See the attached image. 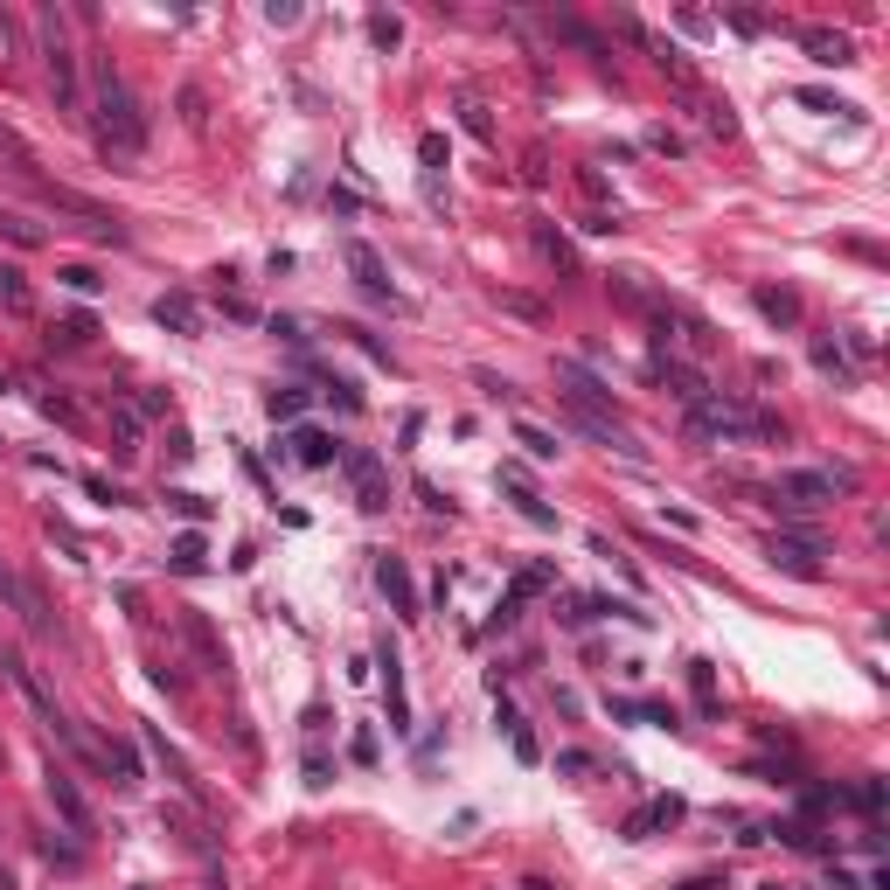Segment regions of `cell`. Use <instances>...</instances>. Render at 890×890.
I'll return each mask as SVG.
<instances>
[{"label":"cell","mask_w":890,"mask_h":890,"mask_svg":"<svg viewBox=\"0 0 890 890\" xmlns=\"http://www.w3.org/2000/svg\"><path fill=\"white\" fill-rule=\"evenodd\" d=\"M91 140H98L105 160H119V167H140L147 160V112H140V98L126 91V77L112 63L91 70Z\"/></svg>","instance_id":"cell-1"},{"label":"cell","mask_w":890,"mask_h":890,"mask_svg":"<svg viewBox=\"0 0 890 890\" xmlns=\"http://www.w3.org/2000/svg\"><path fill=\"white\" fill-rule=\"evenodd\" d=\"M689 432L696 439H717V445H738V439H786V425L772 418V411H758V404H744V397H703L696 411H689Z\"/></svg>","instance_id":"cell-2"},{"label":"cell","mask_w":890,"mask_h":890,"mask_svg":"<svg viewBox=\"0 0 890 890\" xmlns=\"http://www.w3.org/2000/svg\"><path fill=\"white\" fill-rule=\"evenodd\" d=\"M835 494H856V473H849V466H793V473L772 480V508L793 515V522H807V515H814L821 501H835Z\"/></svg>","instance_id":"cell-3"},{"label":"cell","mask_w":890,"mask_h":890,"mask_svg":"<svg viewBox=\"0 0 890 890\" xmlns=\"http://www.w3.org/2000/svg\"><path fill=\"white\" fill-rule=\"evenodd\" d=\"M42 70H49V91H56V112H84V77H77V49H70V28L56 7H42Z\"/></svg>","instance_id":"cell-4"},{"label":"cell","mask_w":890,"mask_h":890,"mask_svg":"<svg viewBox=\"0 0 890 890\" xmlns=\"http://www.w3.org/2000/svg\"><path fill=\"white\" fill-rule=\"evenodd\" d=\"M42 202L56 209V216H77L91 237H105V244H126V223L105 209V202H91V195H77V188H63V181H42Z\"/></svg>","instance_id":"cell-5"},{"label":"cell","mask_w":890,"mask_h":890,"mask_svg":"<svg viewBox=\"0 0 890 890\" xmlns=\"http://www.w3.org/2000/svg\"><path fill=\"white\" fill-rule=\"evenodd\" d=\"M341 473H348V487H355V508H390V466L369 452V445H341Z\"/></svg>","instance_id":"cell-6"},{"label":"cell","mask_w":890,"mask_h":890,"mask_svg":"<svg viewBox=\"0 0 890 890\" xmlns=\"http://www.w3.org/2000/svg\"><path fill=\"white\" fill-rule=\"evenodd\" d=\"M765 557H772V571H786V578H800V585H821V578H828L821 543H814L807 529H779V536L765 543Z\"/></svg>","instance_id":"cell-7"},{"label":"cell","mask_w":890,"mask_h":890,"mask_svg":"<svg viewBox=\"0 0 890 890\" xmlns=\"http://www.w3.org/2000/svg\"><path fill=\"white\" fill-rule=\"evenodd\" d=\"M0 668H7V682H14V689H21V703H28V710H35V717H42V724H49V731H56V738H63V744L77 738V724H70V717H63V710H56V696H49V682H42V675H35V668H28V661H21V654H7V661H0Z\"/></svg>","instance_id":"cell-8"},{"label":"cell","mask_w":890,"mask_h":890,"mask_svg":"<svg viewBox=\"0 0 890 890\" xmlns=\"http://www.w3.org/2000/svg\"><path fill=\"white\" fill-rule=\"evenodd\" d=\"M376 675H383L390 731H397V738H411V689H404V654H397V640H376Z\"/></svg>","instance_id":"cell-9"},{"label":"cell","mask_w":890,"mask_h":890,"mask_svg":"<svg viewBox=\"0 0 890 890\" xmlns=\"http://www.w3.org/2000/svg\"><path fill=\"white\" fill-rule=\"evenodd\" d=\"M42 793H49V807L63 814V828H70V835H91V828H98V814H91L84 786H77L63 765H49V772H42Z\"/></svg>","instance_id":"cell-10"},{"label":"cell","mask_w":890,"mask_h":890,"mask_svg":"<svg viewBox=\"0 0 890 890\" xmlns=\"http://www.w3.org/2000/svg\"><path fill=\"white\" fill-rule=\"evenodd\" d=\"M654 376H661V383L675 390V404H682V411H696V404L710 397V376H703L696 362H682L675 348H654Z\"/></svg>","instance_id":"cell-11"},{"label":"cell","mask_w":890,"mask_h":890,"mask_svg":"<svg viewBox=\"0 0 890 890\" xmlns=\"http://www.w3.org/2000/svg\"><path fill=\"white\" fill-rule=\"evenodd\" d=\"M682 814H689V807H682L675 793H654L647 807H633V814L619 821V835H626V842H647V835H661V828H675Z\"/></svg>","instance_id":"cell-12"},{"label":"cell","mask_w":890,"mask_h":890,"mask_svg":"<svg viewBox=\"0 0 890 890\" xmlns=\"http://www.w3.org/2000/svg\"><path fill=\"white\" fill-rule=\"evenodd\" d=\"M341 258H348V272H355V286H362V293H369V299H390V306H397V286H390L383 258H376L362 237H348V244H341Z\"/></svg>","instance_id":"cell-13"},{"label":"cell","mask_w":890,"mask_h":890,"mask_svg":"<svg viewBox=\"0 0 890 890\" xmlns=\"http://www.w3.org/2000/svg\"><path fill=\"white\" fill-rule=\"evenodd\" d=\"M181 640H188V654L202 661V675H223V668H230V654H223V640H216V626H209L202 612H181Z\"/></svg>","instance_id":"cell-14"},{"label":"cell","mask_w":890,"mask_h":890,"mask_svg":"<svg viewBox=\"0 0 890 890\" xmlns=\"http://www.w3.org/2000/svg\"><path fill=\"white\" fill-rule=\"evenodd\" d=\"M376 592L390 598V612H404V619H418V585H411V571H404V557H376Z\"/></svg>","instance_id":"cell-15"},{"label":"cell","mask_w":890,"mask_h":890,"mask_svg":"<svg viewBox=\"0 0 890 890\" xmlns=\"http://www.w3.org/2000/svg\"><path fill=\"white\" fill-rule=\"evenodd\" d=\"M800 49H807L814 63H828V70H842V63H856V42H849L842 28H821V21H814V28H800Z\"/></svg>","instance_id":"cell-16"},{"label":"cell","mask_w":890,"mask_h":890,"mask_svg":"<svg viewBox=\"0 0 890 890\" xmlns=\"http://www.w3.org/2000/svg\"><path fill=\"white\" fill-rule=\"evenodd\" d=\"M689 112L703 119L710 140H738V105H731V98H717V91H689Z\"/></svg>","instance_id":"cell-17"},{"label":"cell","mask_w":890,"mask_h":890,"mask_svg":"<svg viewBox=\"0 0 890 890\" xmlns=\"http://www.w3.org/2000/svg\"><path fill=\"white\" fill-rule=\"evenodd\" d=\"M807 355H814V369H821V376H835L842 390H856V383H863V369L849 362V348H842V341H828V334H814V341H807Z\"/></svg>","instance_id":"cell-18"},{"label":"cell","mask_w":890,"mask_h":890,"mask_svg":"<svg viewBox=\"0 0 890 890\" xmlns=\"http://www.w3.org/2000/svg\"><path fill=\"white\" fill-rule=\"evenodd\" d=\"M286 452H293L299 466H341V445L327 439L320 425H293V439H286Z\"/></svg>","instance_id":"cell-19"},{"label":"cell","mask_w":890,"mask_h":890,"mask_svg":"<svg viewBox=\"0 0 890 890\" xmlns=\"http://www.w3.org/2000/svg\"><path fill=\"white\" fill-rule=\"evenodd\" d=\"M153 320H160L167 334H202V306L188 293H160L153 299Z\"/></svg>","instance_id":"cell-20"},{"label":"cell","mask_w":890,"mask_h":890,"mask_svg":"<svg viewBox=\"0 0 890 890\" xmlns=\"http://www.w3.org/2000/svg\"><path fill=\"white\" fill-rule=\"evenodd\" d=\"M160 828L167 835H181V849H195V856H216V842H209V828L188 814V807H160Z\"/></svg>","instance_id":"cell-21"},{"label":"cell","mask_w":890,"mask_h":890,"mask_svg":"<svg viewBox=\"0 0 890 890\" xmlns=\"http://www.w3.org/2000/svg\"><path fill=\"white\" fill-rule=\"evenodd\" d=\"M0 313H14V320H28V313H35V286H28V272H21V265H0Z\"/></svg>","instance_id":"cell-22"},{"label":"cell","mask_w":890,"mask_h":890,"mask_svg":"<svg viewBox=\"0 0 890 890\" xmlns=\"http://www.w3.org/2000/svg\"><path fill=\"white\" fill-rule=\"evenodd\" d=\"M751 306H758V320H772V327H800V299L779 293V286H758Z\"/></svg>","instance_id":"cell-23"},{"label":"cell","mask_w":890,"mask_h":890,"mask_svg":"<svg viewBox=\"0 0 890 890\" xmlns=\"http://www.w3.org/2000/svg\"><path fill=\"white\" fill-rule=\"evenodd\" d=\"M112 452H119V459H133V452H140V439H147V418H140V411H133V404H112Z\"/></svg>","instance_id":"cell-24"},{"label":"cell","mask_w":890,"mask_h":890,"mask_svg":"<svg viewBox=\"0 0 890 890\" xmlns=\"http://www.w3.org/2000/svg\"><path fill=\"white\" fill-rule=\"evenodd\" d=\"M0 237L14 244V251H42L49 237H42V223H28V216H14V209H0Z\"/></svg>","instance_id":"cell-25"},{"label":"cell","mask_w":890,"mask_h":890,"mask_svg":"<svg viewBox=\"0 0 890 890\" xmlns=\"http://www.w3.org/2000/svg\"><path fill=\"white\" fill-rule=\"evenodd\" d=\"M550 585H557V564H522V571H515V585H508V598L522 605V598L550 592Z\"/></svg>","instance_id":"cell-26"},{"label":"cell","mask_w":890,"mask_h":890,"mask_svg":"<svg viewBox=\"0 0 890 890\" xmlns=\"http://www.w3.org/2000/svg\"><path fill=\"white\" fill-rule=\"evenodd\" d=\"M265 411H272V425H293L299 411H306V390H293V383H279V390H265Z\"/></svg>","instance_id":"cell-27"},{"label":"cell","mask_w":890,"mask_h":890,"mask_svg":"<svg viewBox=\"0 0 890 890\" xmlns=\"http://www.w3.org/2000/svg\"><path fill=\"white\" fill-rule=\"evenodd\" d=\"M494 724H501V731H508V744H515V758H522V765H536V758H543V744L529 738V724H522V717H515V710H501V717H494Z\"/></svg>","instance_id":"cell-28"},{"label":"cell","mask_w":890,"mask_h":890,"mask_svg":"<svg viewBox=\"0 0 890 890\" xmlns=\"http://www.w3.org/2000/svg\"><path fill=\"white\" fill-rule=\"evenodd\" d=\"M91 334H98V327H91V313H70V320H56V327H49V348H84Z\"/></svg>","instance_id":"cell-29"},{"label":"cell","mask_w":890,"mask_h":890,"mask_svg":"<svg viewBox=\"0 0 890 890\" xmlns=\"http://www.w3.org/2000/svg\"><path fill=\"white\" fill-rule=\"evenodd\" d=\"M105 758L119 765V786H140V779H147V772H140V751H133L126 738H105Z\"/></svg>","instance_id":"cell-30"},{"label":"cell","mask_w":890,"mask_h":890,"mask_svg":"<svg viewBox=\"0 0 890 890\" xmlns=\"http://www.w3.org/2000/svg\"><path fill=\"white\" fill-rule=\"evenodd\" d=\"M515 445H529V459H557V452H564L557 432H543V425H529V418L515 425Z\"/></svg>","instance_id":"cell-31"},{"label":"cell","mask_w":890,"mask_h":890,"mask_svg":"<svg viewBox=\"0 0 890 890\" xmlns=\"http://www.w3.org/2000/svg\"><path fill=\"white\" fill-rule=\"evenodd\" d=\"M202 564H209V550H202V536H195V529H188V536H174V571H188V578H195Z\"/></svg>","instance_id":"cell-32"},{"label":"cell","mask_w":890,"mask_h":890,"mask_svg":"<svg viewBox=\"0 0 890 890\" xmlns=\"http://www.w3.org/2000/svg\"><path fill=\"white\" fill-rule=\"evenodd\" d=\"M369 42H376V49L390 56V49L404 42V21H397V14H369Z\"/></svg>","instance_id":"cell-33"},{"label":"cell","mask_w":890,"mask_h":890,"mask_svg":"<svg viewBox=\"0 0 890 890\" xmlns=\"http://www.w3.org/2000/svg\"><path fill=\"white\" fill-rule=\"evenodd\" d=\"M167 508H174L181 522H209V501H202V494H188V487H167Z\"/></svg>","instance_id":"cell-34"},{"label":"cell","mask_w":890,"mask_h":890,"mask_svg":"<svg viewBox=\"0 0 890 890\" xmlns=\"http://www.w3.org/2000/svg\"><path fill=\"white\" fill-rule=\"evenodd\" d=\"M689 689H696L703 710H717V668H710V661H689Z\"/></svg>","instance_id":"cell-35"},{"label":"cell","mask_w":890,"mask_h":890,"mask_svg":"<svg viewBox=\"0 0 890 890\" xmlns=\"http://www.w3.org/2000/svg\"><path fill=\"white\" fill-rule=\"evenodd\" d=\"M793 98H800L807 112H842V119H856V105H849V98H835V91H793Z\"/></svg>","instance_id":"cell-36"},{"label":"cell","mask_w":890,"mask_h":890,"mask_svg":"<svg viewBox=\"0 0 890 890\" xmlns=\"http://www.w3.org/2000/svg\"><path fill=\"white\" fill-rule=\"evenodd\" d=\"M63 286H70V293H98V286H105V279H98V272H91V265H63Z\"/></svg>","instance_id":"cell-37"},{"label":"cell","mask_w":890,"mask_h":890,"mask_svg":"<svg viewBox=\"0 0 890 890\" xmlns=\"http://www.w3.org/2000/svg\"><path fill=\"white\" fill-rule=\"evenodd\" d=\"M459 126H466V133H473V140H494V119H487V112H480V105H459Z\"/></svg>","instance_id":"cell-38"},{"label":"cell","mask_w":890,"mask_h":890,"mask_svg":"<svg viewBox=\"0 0 890 890\" xmlns=\"http://www.w3.org/2000/svg\"><path fill=\"white\" fill-rule=\"evenodd\" d=\"M515 508H522V515H529V522H536V529H557V515H550V508H543V501H536V494H515Z\"/></svg>","instance_id":"cell-39"},{"label":"cell","mask_w":890,"mask_h":890,"mask_svg":"<svg viewBox=\"0 0 890 890\" xmlns=\"http://www.w3.org/2000/svg\"><path fill=\"white\" fill-rule=\"evenodd\" d=\"M327 779H334V765H327V751L313 744V751H306V786H327Z\"/></svg>","instance_id":"cell-40"},{"label":"cell","mask_w":890,"mask_h":890,"mask_svg":"<svg viewBox=\"0 0 890 890\" xmlns=\"http://www.w3.org/2000/svg\"><path fill=\"white\" fill-rule=\"evenodd\" d=\"M619 223H626V216H619V209H592V216H585V230H592V237H612V230H619Z\"/></svg>","instance_id":"cell-41"},{"label":"cell","mask_w":890,"mask_h":890,"mask_svg":"<svg viewBox=\"0 0 890 890\" xmlns=\"http://www.w3.org/2000/svg\"><path fill=\"white\" fill-rule=\"evenodd\" d=\"M418 160H425V174H439V160H445V140H439V133H425V140H418Z\"/></svg>","instance_id":"cell-42"},{"label":"cell","mask_w":890,"mask_h":890,"mask_svg":"<svg viewBox=\"0 0 890 890\" xmlns=\"http://www.w3.org/2000/svg\"><path fill=\"white\" fill-rule=\"evenodd\" d=\"M515 619H522V605H515V598H501V605H494V619H487V633H508Z\"/></svg>","instance_id":"cell-43"},{"label":"cell","mask_w":890,"mask_h":890,"mask_svg":"<svg viewBox=\"0 0 890 890\" xmlns=\"http://www.w3.org/2000/svg\"><path fill=\"white\" fill-rule=\"evenodd\" d=\"M849 800H856V807H863V814H877V807H884V786H877V779H863V786H856V793H849Z\"/></svg>","instance_id":"cell-44"},{"label":"cell","mask_w":890,"mask_h":890,"mask_svg":"<svg viewBox=\"0 0 890 890\" xmlns=\"http://www.w3.org/2000/svg\"><path fill=\"white\" fill-rule=\"evenodd\" d=\"M0 598H7V605H14V612H21V598H28V585H21V578H14V571H7V564H0Z\"/></svg>","instance_id":"cell-45"},{"label":"cell","mask_w":890,"mask_h":890,"mask_svg":"<svg viewBox=\"0 0 890 890\" xmlns=\"http://www.w3.org/2000/svg\"><path fill=\"white\" fill-rule=\"evenodd\" d=\"M612 717H619V724H647V703H626V696H612Z\"/></svg>","instance_id":"cell-46"},{"label":"cell","mask_w":890,"mask_h":890,"mask_svg":"<svg viewBox=\"0 0 890 890\" xmlns=\"http://www.w3.org/2000/svg\"><path fill=\"white\" fill-rule=\"evenodd\" d=\"M265 21H272V28H293L299 7H293V0H272V7H265Z\"/></svg>","instance_id":"cell-47"},{"label":"cell","mask_w":890,"mask_h":890,"mask_svg":"<svg viewBox=\"0 0 890 890\" xmlns=\"http://www.w3.org/2000/svg\"><path fill=\"white\" fill-rule=\"evenodd\" d=\"M418 501H425L432 515H452V501H445V494H439V487H432V480H418Z\"/></svg>","instance_id":"cell-48"},{"label":"cell","mask_w":890,"mask_h":890,"mask_svg":"<svg viewBox=\"0 0 890 890\" xmlns=\"http://www.w3.org/2000/svg\"><path fill=\"white\" fill-rule=\"evenodd\" d=\"M181 119H188V126H202V91H195V84L181 91Z\"/></svg>","instance_id":"cell-49"},{"label":"cell","mask_w":890,"mask_h":890,"mask_svg":"<svg viewBox=\"0 0 890 890\" xmlns=\"http://www.w3.org/2000/svg\"><path fill=\"white\" fill-rule=\"evenodd\" d=\"M327 209H334V216H355V209H362V202H355V195H348V188H327Z\"/></svg>","instance_id":"cell-50"},{"label":"cell","mask_w":890,"mask_h":890,"mask_svg":"<svg viewBox=\"0 0 890 890\" xmlns=\"http://www.w3.org/2000/svg\"><path fill=\"white\" fill-rule=\"evenodd\" d=\"M42 411H49V418H63V425H77V404H70V397H42Z\"/></svg>","instance_id":"cell-51"},{"label":"cell","mask_w":890,"mask_h":890,"mask_svg":"<svg viewBox=\"0 0 890 890\" xmlns=\"http://www.w3.org/2000/svg\"><path fill=\"white\" fill-rule=\"evenodd\" d=\"M557 772H571V779H578V772H592V751H564V758H557Z\"/></svg>","instance_id":"cell-52"},{"label":"cell","mask_w":890,"mask_h":890,"mask_svg":"<svg viewBox=\"0 0 890 890\" xmlns=\"http://www.w3.org/2000/svg\"><path fill=\"white\" fill-rule=\"evenodd\" d=\"M355 765H376V731H355Z\"/></svg>","instance_id":"cell-53"},{"label":"cell","mask_w":890,"mask_h":890,"mask_svg":"<svg viewBox=\"0 0 890 890\" xmlns=\"http://www.w3.org/2000/svg\"><path fill=\"white\" fill-rule=\"evenodd\" d=\"M731 28H738V35H758V28H765V14H751V7H738V14H731Z\"/></svg>","instance_id":"cell-54"},{"label":"cell","mask_w":890,"mask_h":890,"mask_svg":"<svg viewBox=\"0 0 890 890\" xmlns=\"http://www.w3.org/2000/svg\"><path fill=\"white\" fill-rule=\"evenodd\" d=\"M647 147H654V153H682V140H675L668 126H654V133H647Z\"/></svg>","instance_id":"cell-55"},{"label":"cell","mask_w":890,"mask_h":890,"mask_svg":"<svg viewBox=\"0 0 890 890\" xmlns=\"http://www.w3.org/2000/svg\"><path fill=\"white\" fill-rule=\"evenodd\" d=\"M133 411H140V418H160V411H167V397H160V390H140V404H133Z\"/></svg>","instance_id":"cell-56"},{"label":"cell","mask_w":890,"mask_h":890,"mask_svg":"<svg viewBox=\"0 0 890 890\" xmlns=\"http://www.w3.org/2000/svg\"><path fill=\"white\" fill-rule=\"evenodd\" d=\"M7 42H14V28H7V14H0V49H7Z\"/></svg>","instance_id":"cell-57"},{"label":"cell","mask_w":890,"mask_h":890,"mask_svg":"<svg viewBox=\"0 0 890 890\" xmlns=\"http://www.w3.org/2000/svg\"><path fill=\"white\" fill-rule=\"evenodd\" d=\"M0 890H14V884H7V870H0Z\"/></svg>","instance_id":"cell-58"},{"label":"cell","mask_w":890,"mask_h":890,"mask_svg":"<svg viewBox=\"0 0 890 890\" xmlns=\"http://www.w3.org/2000/svg\"><path fill=\"white\" fill-rule=\"evenodd\" d=\"M0 452H7V439H0Z\"/></svg>","instance_id":"cell-59"},{"label":"cell","mask_w":890,"mask_h":890,"mask_svg":"<svg viewBox=\"0 0 890 890\" xmlns=\"http://www.w3.org/2000/svg\"><path fill=\"white\" fill-rule=\"evenodd\" d=\"M0 758H7V751H0Z\"/></svg>","instance_id":"cell-60"}]
</instances>
